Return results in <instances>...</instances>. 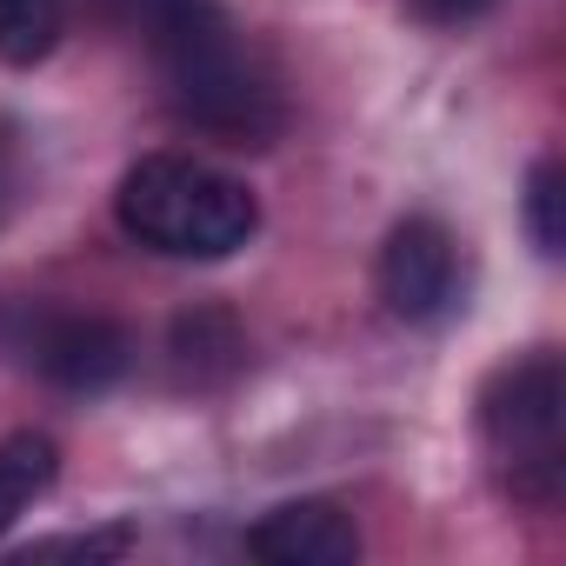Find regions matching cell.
<instances>
[{
    "instance_id": "4",
    "label": "cell",
    "mask_w": 566,
    "mask_h": 566,
    "mask_svg": "<svg viewBox=\"0 0 566 566\" xmlns=\"http://www.w3.org/2000/svg\"><path fill=\"white\" fill-rule=\"evenodd\" d=\"M460 287H467V260H460L453 227L433 220V213H407L380 247V301H387V314L407 321V327H440L460 307Z\"/></svg>"
},
{
    "instance_id": "11",
    "label": "cell",
    "mask_w": 566,
    "mask_h": 566,
    "mask_svg": "<svg viewBox=\"0 0 566 566\" xmlns=\"http://www.w3.org/2000/svg\"><path fill=\"white\" fill-rule=\"evenodd\" d=\"M134 546V526H101V533H54V539H34L28 559H54V553H74V559H120Z\"/></svg>"
},
{
    "instance_id": "6",
    "label": "cell",
    "mask_w": 566,
    "mask_h": 566,
    "mask_svg": "<svg viewBox=\"0 0 566 566\" xmlns=\"http://www.w3.org/2000/svg\"><path fill=\"white\" fill-rule=\"evenodd\" d=\"M247 553L266 559V566H354L360 559V526L334 500H287L247 533Z\"/></svg>"
},
{
    "instance_id": "8",
    "label": "cell",
    "mask_w": 566,
    "mask_h": 566,
    "mask_svg": "<svg viewBox=\"0 0 566 566\" xmlns=\"http://www.w3.org/2000/svg\"><path fill=\"white\" fill-rule=\"evenodd\" d=\"M67 28V0H0V61L41 67Z\"/></svg>"
},
{
    "instance_id": "5",
    "label": "cell",
    "mask_w": 566,
    "mask_h": 566,
    "mask_svg": "<svg viewBox=\"0 0 566 566\" xmlns=\"http://www.w3.org/2000/svg\"><path fill=\"white\" fill-rule=\"evenodd\" d=\"M14 347L61 394H107L134 367V340L107 314H28V334Z\"/></svg>"
},
{
    "instance_id": "12",
    "label": "cell",
    "mask_w": 566,
    "mask_h": 566,
    "mask_svg": "<svg viewBox=\"0 0 566 566\" xmlns=\"http://www.w3.org/2000/svg\"><path fill=\"white\" fill-rule=\"evenodd\" d=\"M407 14L420 28H473L480 14H493V0H407Z\"/></svg>"
},
{
    "instance_id": "2",
    "label": "cell",
    "mask_w": 566,
    "mask_h": 566,
    "mask_svg": "<svg viewBox=\"0 0 566 566\" xmlns=\"http://www.w3.org/2000/svg\"><path fill=\"white\" fill-rule=\"evenodd\" d=\"M120 227L167 253V260H227L260 233V200L247 180L193 160V154H147L120 174L114 193Z\"/></svg>"
},
{
    "instance_id": "10",
    "label": "cell",
    "mask_w": 566,
    "mask_h": 566,
    "mask_svg": "<svg viewBox=\"0 0 566 566\" xmlns=\"http://www.w3.org/2000/svg\"><path fill=\"white\" fill-rule=\"evenodd\" d=\"M526 233L546 260H559V240H566L559 233V160H539L526 174Z\"/></svg>"
},
{
    "instance_id": "1",
    "label": "cell",
    "mask_w": 566,
    "mask_h": 566,
    "mask_svg": "<svg viewBox=\"0 0 566 566\" xmlns=\"http://www.w3.org/2000/svg\"><path fill=\"white\" fill-rule=\"evenodd\" d=\"M154 54L167 107L220 147H273L287 127V87L273 61L227 21L220 0H107Z\"/></svg>"
},
{
    "instance_id": "9",
    "label": "cell",
    "mask_w": 566,
    "mask_h": 566,
    "mask_svg": "<svg viewBox=\"0 0 566 566\" xmlns=\"http://www.w3.org/2000/svg\"><path fill=\"white\" fill-rule=\"evenodd\" d=\"M174 354H180V367L193 374V380H220V374H233L240 367V327L220 314L213 321V307L207 314H187L180 327H174Z\"/></svg>"
},
{
    "instance_id": "7",
    "label": "cell",
    "mask_w": 566,
    "mask_h": 566,
    "mask_svg": "<svg viewBox=\"0 0 566 566\" xmlns=\"http://www.w3.org/2000/svg\"><path fill=\"white\" fill-rule=\"evenodd\" d=\"M61 473V453L48 433H8L0 440V533H8Z\"/></svg>"
},
{
    "instance_id": "3",
    "label": "cell",
    "mask_w": 566,
    "mask_h": 566,
    "mask_svg": "<svg viewBox=\"0 0 566 566\" xmlns=\"http://www.w3.org/2000/svg\"><path fill=\"white\" fill-rule=\"evenodd\" d=\"M480 440L500 493L526 513H553L566 493V374L553 347H533L480 387Z\"/></svg>"
}]
</instances>
